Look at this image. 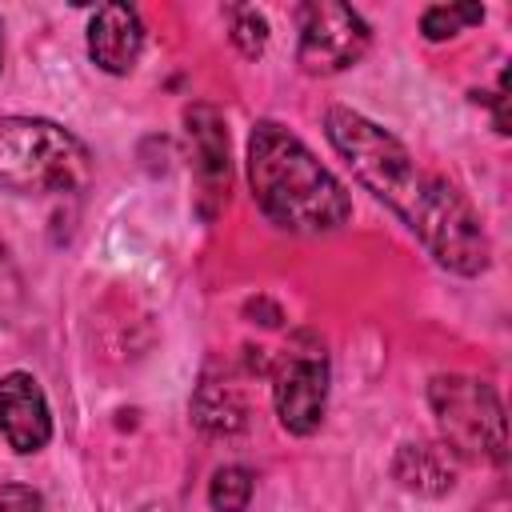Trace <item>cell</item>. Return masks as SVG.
I'll list each match as a JSON object with an SVG mask.
<instances>
[{
    "label": "cell",
    "mask_w": 512,
    "mask_h": 512,
    "mask_svg": "<svg viewBox=\"0 0 512 512\" xmlns=\"http://www.w3.org/2000/svg\"><path fill=\"white\" fill-rule=\"evenodd\" d=\"M144 52V24L128 4H104L88 20V56L108 76H128Z\"/></svg>",
    "instance_id": "8"
},
{
    "label": "cell",
    "mask_w": 512,
    "mask_h": 512,
    "mask_svg": "<svg viewBox=\"0 0 512 512\" xmlns=\"http://www.w3.org/2000/svg\"><path fill=\"white\" fill-rule=\"evenodd\" d=\"M392 476L420 496H444L456 484V464L452 452L440 444H400L392 460Z\"/></svg>",
    "instance_id": "10"
},
{
    "label": "cell",
    "mask_w": 512,
    "mask_h": 512,
    "mask_svg": "<svg viewBox=\"0 0 512 512\" xmlns=\"http://www.w3.org/2000/svg\"><path fill=\"white\" fill-rule=\"evenodd\" d=\"M4 292H8L12 300H20V280H16V268H12V260H8V248L0 244V320L8 324V308H4Z\"/></svg>",
    "instance_id": "16"
},
{
    "label": "cell",
    "mask_w": 512,
    "mask_h": 512,
    "mask_svg": "<svg viewBox=\"0 0 512 512\" xmlns=\"http://www.w3.org/2000/svg\"><path fill=\"white\" fill-rule=\"evenodd\" d=\"M192 420L208 436H232V432H240L248 424V404H244L236 384L204 376L196 396H192Z\"/></svg>",
    "instance_id": "11"
},
{
    "label": "cell",
    "mask_w": 512,
    "mask_h": 512,
    "mask_svg": "<svg viewBox=\"0 0 512 512\" xmlns=\"http://www.w3.org/2000/svg\"><path fill=\"white\" fill-rule=\"evenodd\" d=\"M0 512H44V496L28 484H0Z\"/></svg>",
    "instance_id": "15"
},
{
    "label": "cell",
    "mask_w": 512,
    "mask_h": 512,
    "mask_svg": "<svg viewBox=\"0 0 512 512\" xmlns=\"http://www.w3.org/2000/svg\"><path fill=\"white\" fill-rule=\"evenodd\" d=\"M272 404L292 436H312L328 404V364L320 352H288L272 372Z\"/></svg>",
    "instance_id": "6"
},
{
    "label": "cell",
    "mask_w": 512,
    "mask_h": 512,
    "mask_svg": "<svg viewBox=\"0 0 512 512\" xmlns=\"http://www.w3.org/2000/svg\"><path fill=\"white\" fill-rule=\"evenodd\" d=\"M0 432L8 448H16L20 456L40 452L52 440V412L44 388L28 372L0 376Z\"/></svg>",
    "instance_id": "7"
},
{
    "label": "cell",
    "mask_w": 512,
    "mask_h": 512,
    "mask_svg": "<svg viewBox=\"0 0 512 512\" xmlns=\"http://www.w3.org/2000/svg\"><path fill=\"white\" fill-rule=\"evenodd\" d=\"M248 184L260 212L288 232H332L352 216L344 184L276 120H256L248 132Z\"/></svg>",
    "instance_id": "2"
},
{
    "label": "cell",
    "mask_w": 512,
    "mask_h": 512,
    "mask_svg": "<svg viewBox=\"0 0 512 512\" xmlns=\"http://www.w3.org/2000/svg\"><path fill=\"white\" fill-rule=\"evenodd\" d=\"M296 16H300L296 60L308 76H336V72L360 64V56L372 44V32H368L364 16L348 4L312 0Z\"/></svg>",
    "instance_id": "5"
},
{
    "label": "cell",
    "mask_w": 512,
    "mask_h": 512,
    "mask_svg": "<svg viewBox=\"0 0 512 512\" xmlns=\"http://www.w3.org/2000/svg\"><path fill=\"white\" fill-rule=\"evenodd\" d=\"M228 16H232V44L248 60H256L268 48V20L256 8H228Z\"/></svg>",
    "instance_id": "14"
},
{
    "label": "cell",
    "mask_w": 512,
    "mask_h": 512,
    "mask_svg": "<svg viewBox=\"0 0 512 512\" xmlns=\"http://www.w3.org/2000/svg\"><path fill=\"white\" fill-rule=\"evenodd\" d=\"M0 60H4V24H0Z\"/></svg>",
    "instance_id": "17"
},
{
    "label": "cell",
    "mask_w": 512,
    "mask_h": 512,
    "mask_svg": "<svg viewBox=\"0 0 512 512\" xmlns=\"http://www.w3.org/2000/svg\"><path fill=\"white\" fill-rule=\"evenodd\" d=\"M324 132L340 160L352 168V176L412 228V236L440 268L456 276H476L488 268L492 248L480 212L448 176L420 168L416 156L388 128L356 108H328Z\"/></svg>",
    "instance_id": "1"
},
{
    "label": "cell",
    "mask_w": 512,
    "mask_h": 512,
    "mask_svg": "<svg viewBox=\"0 0 512 512\" xmlns=\"http://www.w3.org/2000/svg\"><path fill=\"white\" fill-rule=\"evenodd\" d=\"M480 20H484V8L480 4H432L420 16V32L428 40H448V36H456L468 24H480Z\"/></svg>",
    "instance_id": "13"
},
{
    "label": "cell",
    "mask_w": 512,
    "mask_h": 512,
    "mask_svg": "<svg viewBox=\"0 0 512 512\" xmlns=\"http://www.w3.org/2000/svg\"><path fill=\"white\" fill-rule=\"evenodd\" d=\"M184 124H188V140L196 152L200 188L212 200L208 204V216H212L216 200H224V192H228V132H224V120L212 104H192L184 112Z\"/></svg>",
    "instance_id": "9"
},
{
    "label": "cell",
    "mask_w": 512,
    "mask_h": 512,
    "mask_svg": "<svg viewBox=\"0 0 512 512\" xmlns=\"http://www.w3.org/2000/svg\"><path fill=\"white\" fill-rule=\"evenodd\" d=\"M92 180V152L80 136L40 116H0V192L60 196Z\"/></svg>",
    "instance_id": "3"
},
{
    "label": "cell",
    "mask_w": 512,
    "mask_h": 512,
    "mask_svg": "<svg viewBox=\"0 0 512 512\" xmlns=\"http://www.w3.org/2000/svg\"><path fill=\"white\" fill-rule=\"evenodd\" d=\"M252 500V472L244 464H224L208 480V504L212 512H244Z\"/></svg>",
    "instance_id": "12"
},
{
    "label": "cell",
    "mask_w": 512,
    "mask_h": 512,
    "mask_svg": "<svg viewBox=\"0 0 512 512\" xmlns=\"http://www.w3.org/2000/svg\"><path fill=\"white\" fill-rule=\"evenodd\" d=\"M428 404L440 428V440L460 460H488L504 468L508 436H504V404L492 384L476 376H436L428 384Z\"/></svg>",
    "instance_id": "4"
}]
</instances>
